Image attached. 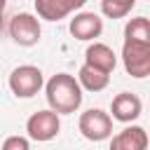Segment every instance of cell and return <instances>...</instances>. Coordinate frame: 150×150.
I'll return each instance as SVG.
<instances>
[{
    "mask_svg": "<svg viewBox=\"0 0 150 150\" xmlns=\"http://www.w3.org/2000/svg\"><path fill=\"white\" fill-rule=\"evenodd\" d=\"M124 40L127 42H143L150 45V21L145 16H136L129 19L124 26Z\"/></svg>",
    "mask_w": 150,
    "mask_h": 150,
    "instance_id": "13",
    "label": "cell"
},
{
    "mask_svg": "<svg viewBox=\"0 0 150 150\" xmlns=\"http://www.w3.org/2000/svg\"><path fill=\"white\" fill-rule=\"evenodd\" d=\"M35 2V12L40 19L45 21H61L68 14L77 12L87 0H33Z\"/></svg>",
    "mask_w": 150,
    "mask_h": 150,
    "instance_id": "8",
    "label": "cell"
},
{
    "mask_svg": "<svg viewBox=\"0 0 150 150\" xmlns=\"http://www.w3.org/2000/svg\"><path fill=\"white\" fill-rule=\"evenodd\" d=\"M5 5H7V0H0V14L5 12Z\"/></svg>",
    "mask_w": 150,
    "mask_h": 150,
    "instance_id": "16",
    "label": "cell"
},
{
    "mask_svg": "<svg viewBox=\"0 0 150 150\" xmlns=\"http://www.w3.org/2000/svg\"><path fill=\"white\" fill-rule=\"evenodd\" d=\"M0 150H30V143L26 136H7L0 145Z\"/></svg>",
    "mask_w": 150,
    "mask_h": 150,
    "instance_id": "15",
    "label": "cell"
},
{
    "mask_svg": "<svg viewBox=\"0 0 150 150\" xmlns=\"http://www.w3.org/2000/svg\"><path fill=\"white\" fill-rule=\"evenodd\" d=\"M108 82H110V75L108 73H101V70H96V68H91L87 63L77 73V84L82 89H87V91H103L108 87Z\"/></svg>",
    "mask_w": 150,
    "mask_h": 150,
    "instance_id": "12",
    "label": "cell"
},
{
    "mask_svg": "<svg viewBox=\"0 0 150 150\" xmlns=\"http://www.w3.org/2000/svg\"><path fill=\"white\" fill-rule=\"evenodd\" d=\"M108 150H148V131L143 127H127L110 138Z\"/></svg>",
    "mask_w": 150,
    "mask_h": 150,
    "instance_id": "10",
    "label": "cell"
},
{
    "mask_svg": "<svg viewBox=\"0 0 150 150\" xmlns=\"http://www.w3.org/2000/svg\"><path fill=\"white\" fill-rule=\"evenodd\" d=\"M77 129L87 141L98 143V141H105L112 136V117L101 108H89L80 115Z\"/></svg>",
    "mask_w": 150,
    "mask_h": 150,
    "instance_id": "2",
    "label": "cell"
},
{
    "mask_svg": "<svg viewBox=\"0 0 150 150\" xmlns=\"http://www.w3.org/2000/svg\"><path fill=\"white\" fill-rule=\"evenodd\" d=\"M0 30H2V14H0Z\"/></svg>",
    "mask_w": 150,
    "mask_h": 150,
    "instance_id": "17",
    "label": "cell"
},
{
    "mask_svg": "<svg viewBox=\"0 0 150 150\" xmlns=\"http://www.w3.org/2000/svg\"><path fill=\"white\" fill-rule=\"evenodd\" d=\"M101 33H103V19L94 12H77L70 19V35L75 40L89 42V40H96Z\"/></svg>",
    "mask_w": 150,
    "mask_h": 150,
    "instance_id": "7",
    "label": "cell"
},
{
    "mask_svg": "<svg viewBox=\"0 0 150 150\" xmlns=\"http://www.w3.org/2000/svg\"><path fill=\"white\" fill-rule=\"evenodd\" d=\"M59 129H61V120L54 110H38L33 112L28 120H26V131L33 141H52L59 136Z\"/></svg>",
    "mask_w": 150,
    "mask_h": 150,
    "instance_id": "6",
    "label": "cell"
},
{
    "mask_svg": "<svg viewBox=\"0 0 150 150\" xmlns=\"http://www.w3.org/2000/svg\"><path fill=\"white\" fill-rule=\"evenodd\" d=\"M45 96L49 110H54L56 115H70L82 105V87L68 73L52 75L45 84Z\"/></svg>",
    "mask_w": 150,
    "mask_h": 150,
    "instance_id": "1",
    "label": "cell"
},
{
    "mask_svg": "<svg viewBox=\"0 0 150 150\" xmlns=\"http://www.w3.org/2000/svg\"><path fill=\"white\" fill-rule=\"evenodd\" d=\"M136 0H101V12L108 19H122L134 9Z\"/></svg>",
    "mask_w": 150,
    "mask_h": 150,
    "instance_id": "14",
    "label": "cell"
},
{
    "mask_svg": "<svg viewBox=\"0 0 150 150\" xmlns=\"http://www.w3.org/2000/svg\"><path fill=\"white\" fill-rule=\"evenodd\" d=\"M122 63L131 77H148L150 75V45L143 42H127L122 45Z\"/></svg>",
    "mask_w": 150,
    "mask_h": 150,
    "instance_id": "5",
    "label": "cell"
},
{
    "mask_svg": "<svg viewBox=\"0 0 150 150\" xmlns=\"http://www.w3.org/2000/svg\"><path fill=\"white\" fill-rule=\"evenodd\" d=\"M40 35H42V28H40V19L35 14L21 12V14L12 16V21H9V38L19 47H33V45H38Z\"/></svg>",
    "mask_w": 150,
    "mask_h": 150,
    "instance_id": "4",
    "label": "cell"
},
{
    "mask_svg": "<svg viewBox=\"0 0 150 150\" xmlns=\"http://www.w3.org/2000/svg\"><path fill=\"white\" fill-rule=\"evenodd\" d=\"M45 84L42 70L38 66H19L9 73V89L16 98H30L35 96Z\"/></svg>",
    "mask_w": 150,
    "mask_h": 150,
    "instance_id": "3",
    "label": "cell"
},
{
    "mask_svg": "<svg viewBox=\"0 0 150 150\" xmlns=\"http://www.w3.org/2000/svg\"><path fill=\"white\" fill-rule=\"evenodd\" d=\"M84 63L91 66V68H96V70H101V73H108L110 75L115 70V66H117V56H115V52L108 45L91 42L87 47V52H84Z\"/></svg>",
    "mask_w": 150,
    "mask_h": 150,
    "instance_id": "11",
    "label": "cell"
},
{
    "mask_svg": "<svg viewBox=\"0 0 150 150\" xmlns=\"http://www.w3.org/2000/svg\"><path fill=\"white\" fill-rule=\"evenodd\" d=\"M110 112H112V120H117V122H134V120L141 117L143 103H141V98L136 94L120 91L110 103Z\"/></svg>",
    "mask_w": 150,
    "mask_h": 150,
    "instance_id": "9",
    "label": "cell"
}]
</instances>
